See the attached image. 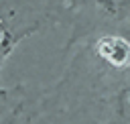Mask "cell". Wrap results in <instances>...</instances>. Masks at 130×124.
Segmentation results:
<instances>
[{
  "label": "cell",
  "instance_id": "1",
  "mask_svg": "<svg viewBox=\"0 0 130 124\" xmlns=\"http://www.w3.org/2000/svg\"><path fill=\"white\" fill-rule=\"evenodd\" d=\"M69 4L65 0H0V114L14 106L12 91L2 85V67L16 47L43 28L67 20Z\"/></svg>",
  "mask_w": 130,
  "mask_h": 124
},
{
  "label": "cell",
  "instance_id": "2",
  "mask_svg": "<svg viewBox=\"0 0 130 124\" xmlns=\"http://www.w3.org/2000/svg\"><path fill=\"white\" fill-rule=\"evenodd\" d=\"M71 33L65 47L102 30H124L130 24V0H71Z\"/></svg>",
  "mask_w": 130,
  "mask_h": 124
},
{
  "label": "cell",
  "instance_id": "3",
  "mask_svg": "<svg viewBox=\"0 0 130 124\" xmlns=\"http://www.w3.org/2000/svg\"><path fill=\"white\" fill-rule=\"evenodd\" d=\"M0 124H53L45 100H18L0 114Z\"/></svg>",
  "mask_w": 130,
  "mask_h": 124
},
{
  "label": "cell",
  "instance_id": "4",
  "mask_svg": "<svg viewBox=\"0 0 130 124\" xmlns=\"http://www.w3.org/2000/svg\"><path fill=\"white\" fill-rule=\"evenodd\" d=\"M65 2H67V4H69V2H71V0H65Z\"/></svg>",
  "mask_w": 130,
  "mask_h": 124
}]
</instances>
